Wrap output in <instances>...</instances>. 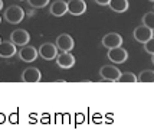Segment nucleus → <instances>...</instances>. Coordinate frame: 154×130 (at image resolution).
<instances>
[{"mask_svg": "<svg viewBox=\"0 0 154 130\" xmlns=\"http://www.w3.org/2000/svg\"><path fill=\"white\" fill-rule=\"evenodd\" d=\"M134 38H135V41L137 42H140V43H146L148 39H151V38H153V29H150V27L141 25V26L135 27Z\"/></svg>", "mask_w": 154, "mask_h": 130, "instance_id": "nucleus-9", "label": "nucleus"}, {"mask_svg": "<svg viewBox=\"0 0 154 130\" xmlns=\"http://www.w3.org/2000/svg\"><path fill=\"white\" fill-rule=\"evenodd\" d=\"M38 54L43 58V59H46V61H51V59H54L56 58V55H58V48L55 46L54 43H51V42H46V43H43L42 46L39 48L38 51Z\"/></svg>", "mask_w": 154, "mask_h": 130, "instance_id": "nucleus-8", "label": "nucleus"}, {"mask_svg": "<svg viewBox=\"0 0 154 130\" xmlns=\"http://www.w3.org/2000/svg\"><path fill=\"white\" fill-rule=\"evenodd\" d=\"M120 74H121L120 69L117 68V67H114V65H104L100 69V75L105 81H117Z\"/></svg>", "mask_w": 154, "mask_h": 130, "instance_id": "nucleus-5", "label": "nucleus"}, {"mask_svg": "<svg viewBox=\"0 0 154 130\" xmlns=\"http://www.w3.org/2000/svg\"><path fill=\"white\" fill-rule=\"evenodd\" d=\"M144 48H146V51H147V54H150L151 56H154V39L153 38L148 39V41L144 43Z\"/></svg>", "mask_w": 154, "mask_h": 130, "instance_id": "nucleus-20", "label": "nucleus"}, {"mask_svg": "<svg viewBox=\"0 0 154 130\" xmlns=\"http://www.w3.org/2000/svg\"><path fill=\"white\" fill-rule=\"evenodd\" d=\"M38 49L33 48V46H22V49L19 51V56L22 61L25 62H33L36 58H38Z\"/></svg>", "mask_w": 154, "mask_h": 130, "instance_id": "nucleus-12", "label": "nucleus"}, {"mask_svg": "<svg viewBox=\"0 0 154 130\" xmlns=\"http://www.w3.org/2000/svg\"><path fill=\"white\" fill-rule=\"evenodd\" d=\"M56 64L60 68H72L75 65V56L71 52H60L56 55Z\"/></svg>", "mask_w": 154, "mask_h": 130, "instance_id": "nucleus-10", "label": "nucleus"}, {"mask_svg": "<svg viewBox=\"0 0 154 130\" xmlns=\"http://www.w3.org/2000/svg\"><path fill=\"white\" fill-rule=\"evenodd\" d=\"M137 81H140V82H154V71H151V69L143 71L140 75L137 77Z\"/></svg>", "mask_w": 154, "mask_h": 130, "instance_id": "nucleus-16", "label": "nucleus"}, {"mask_svg": "<svg viewBox=\"0 0 154 130\" xmlns=\"http://www.w3.org/2000/svg\"><path fill=\"white\" fill-rule=\"evenodd\" d=\"M16 45L12 43V42H5L2 41L0 42V56H3V58H10V56H13L16 54Z\"/></svg>", "mask_w": 154, "mask_h": 130, "instance_id": "nucleus-14", "label": "nucleus"}, {"mask_svg": "<svg viewBox=\"0 0 154 130\" xmlns=\"http://www.w3.org/2000/svg\"><path fill=\"white\" fill-rule=\"evenodd\" d=\"M102 45L107 49H112V48H117V46H121V45H122V36L118 33H115V32L107 33L102 38Z\"/></svg>", "mask_w": 154, "mask_h": 130, "instance_id": "nucleus-7", "label": "nucleus"}, {"mask_svg": "<svg viewBox=\"0 0 154 130\" xmlns=\"http://www.w3.org/2000/svg\"><path fill=\"white\" fill-rule=\"evenodd\" d=\"M65 13H68V6L66 2L63 0H55L51 5V14H54L56 17H62Z\"/></svg>", "mask_w": 154, "mask_h": 130, "instance_id": "nucleus-13", "label": "nucleus"}, {"mask_svg": "<svg viewBox=\"0 0 154 130\" xmlns=\"http://www.w3.org/2000/svg\"><path fill=\"white\" fill-rule=\"evenodd\" d=\"M29 41H30V35L25 29H16L10 35V42L14 43L16 46H25Z\"/></svg>", "mask_w": 154, "mask_h": 130, "instance_id": "nucleus-3", "label": "nucleus"}, {"mask_svg": "<svg viewBox=\"0 0 154 130\" xmlns=\"http://www.w3.org/2000/svg\"><path fill=\"white\" fill-rule=\"evenodd\" d=\"M40 78H42V74H40L39 69L35 68V67H29L22 72V81L25 82H38L40 81Z\"/></svg>", "mask_w": 154, "mask_h": 130, "instance_id": "nucleus-11", "label": "nucleus"}, {"mask_svg": "<svg viewBox=\"0 0 154 130\" xmlns=\"http://www.w3.org/2000/svg\"><path fill=\"white\" fill-rule=\"evenodd\" d=\"M95 3H97V5H100V6H108L109 0H95Z\"/></svg>", "mask_w": 154, "mask_h": 130, "instance_id": "nucleus-21", "label": "nucleus"}, {"mask_svg": "<svg viewBox=\"0 0 154 130\" xmlns=\"http://www.w3.org/2000/svg\"><path fill=\"white\" fill-rule=\"evenodd\" d=\"M27 2L35 9H42V7H45L46 5H49V0H27Z\"/></svg>", "mask_w": 154, "mask_h": 130, "instance_id": "nucleus-19", "label": "nucleus"}, {"mask_svg": "<svg viewBox=\"0 0 154 130\" xmlns=\"http://www.w3.org/2000/svg\"><path fill=\"white\" fill-rule=\"evenodd\" d=\"M68 6V13L74 14V16H79L87 12V3L84 0H69L66 3Z\"/></svg>", "mask_w": 154, "mask_h": 130, "instance_id": "nucleus-6", "label": "nucleus"}, {"mask_svg": "<svg viewBox=\"0 0 154 130\" xmlns=\"http://www.w3.org/2000/svg\"><path fill=\"white\" fill-rule=\"evenodd\" d=\"M55 46L59 49L60 52H71L75 46L74 39L66 33H62L56 38V42H55Z\"/></svg>", "mask_w": 154, "mask_h": 130, "instance_id": "nucleus-2", "label": "nucleus"}, {"mask_svg": "<svg viewBox=\"0 0 154 130\" xmlns=\"http://www.w3.org/2000/svg\"><path fill=\"white\" fill-rule=\"evenodd\" d=\"M117 81L120 82H137V77L133 72H121Z\"/></svg>", "mask_w": 154, "mask_h": 130, "instance_id": "nucleus-17", "label": "nucleus"}, {"mask_svg": "<svg viewBox=\"0 0 154 130\" xmlns=\"http://www.w3.org/2000/svg\"><path fill=\"white\" fill-rule=\"evenodd\" d=\"M0 42H2V39H0Z\"/></svg>", "mask_w": 154, "mask_h": 130, "instance_id": "nucleus-26", "label": "nucleus"}, {"mask_svg": "<svg viewBox=\"0 0 154 130\" xmlns=\"http://www.w3.org/2000/svg\"><path fill=\"white\" fill-rule=\"evenodd\" d=\"M150 2H154V0H150Z\"/></svg>", "mask_w": 154, "mask_h": 130, "instance_id": "nucleus-24", "label": "nucleus"}, {"mask_svg": "<svg viewBox=\"0 0 154 130\" xmlns=\"http://www.w3.org/2000/svg\"><path fill=\"white\" fill-rule=\"evenodd\" d=\"M143 25L153 29L154 27V12H148L143 16Z\"/></svg>", "mask_w": 154, "mask_h": 130, "instance_id": "nucleus-18", "label": "nucleus"}, {"mask_svg": "<svg viewBox=\"0 0 154 130\" xmlns=\"http://www.w3.org/2000/svg\"><path fill=\"white\" fill-rule=\"evenodd\" d=\"M0 22H2V17H0Z\"/></svg>", "mask_w": 154, "mask_h": 130, "instance_id": "nucleus-25", "label": "nucleus"}, {"mask_svg": "<svg viewBox=\"0 0 154 130\" xmlns=\"http://www.w3.org/2000/svg\"><path fill=\"white\" fill-rule=\"evenodd\" d=\"M3 122H5V120H3V116L0 114V123H3Z\"/></svg>", "mask_w": 154, "mask_h": 130, "instance_id": "nucleus-22", "label": "nucleus"}, {"mask_svg": "<svg viewBox=\"0 0 154 130\" xmlns=\"http://www.w3.org/2000/svg\"><path fill=\"white\" fill-rule=\"evenodd\" d=\"M23 17H25V12L20 6H10L7 7L6 12H5V19L9 23H13V25L20 23L23 21Z\"/></svg>", "mask_w": 154, "mask_h": 130, "instance_id": "nucleus-1", "label": "nucleus"}, {"mask_svg": "<svg viewBox=\"0 0 154 130\" xmlns=\"http://www.w3.org/2000/svg\"><path fill=\"white\" fill-rule=\"evenodd\" d=\"M108 6L117 13H122L128 9V0H109Z\"/></svg>", "mask_w": 154, "mask_h": 130, "instance_id": "nucleus-15", "label": "nucleus"}, {"mask_svg": "<svg viewBox=\"0 0 154 130\" xmlns=\"http://www.w3.org/2000/svg\"><path fill=\"white\" fill-rule=\"evenodd\" d=\"M128 58V54L127 51L121 46H117V48H112V49H108V59L114 64H122L125 62Z\"/></svg>", "mask_w": 154, "mask_h": 130, "instance_id": "nucleus-4", "label": "nucleus"}, {"mask_svg": "<svg viewBox=\"0 0 154 130\" xmlns=\"http://www.w3.org/2000/svg\"><path fill=\"white\" fill-rule=\"evenodd\" d=\"M2 9H3V2L0 0V10H2Z\"/></svg>", "mask_w": 154, "mask_h": 130, "instance_id": "nucleus-23", "label": "nucleus"}]
</instances>
